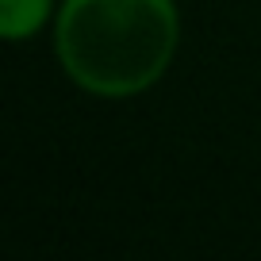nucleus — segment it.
I'll use <instances>...</instances> for the list:
<instances>
[{"mask_svg":"<svg viewBox=\"0 0 261 261\" xmlns=\"http://www.w3.org/2000/svg\"><path fill=\"white\" fill-rule=\"evenodd\" d=\"M177 46V0H62L54 12V54L65 77L104 100L154 89Z\"/></svg>","mask_w":261,"mask_h":261,"instance_id":"nucleus-1","label":"nucleus"},{"mask_svg":"<svg viewBox=\"0 0 261 261\" xmlns=\"http://www.w3.org/2000/svg\"><path fill=\"white\" fill-rule=\"evenodd\" d=\"M54 16V0H0V35L27 39Z\"/></svg>","mask_w":261,"mask_h":261,"instance_id":"nucleus-2","label":"nucleus"}]
</instances>
